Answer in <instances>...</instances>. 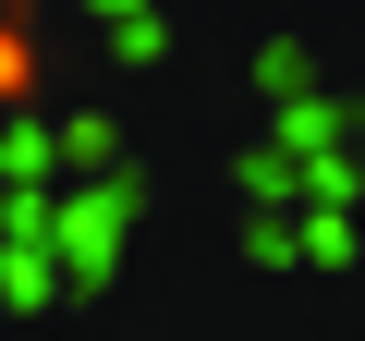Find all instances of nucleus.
Returning <instances> with one entry per match:
<instances>
[{
  "instance_id": "obj_1",
  "label": "nucleus",
  "mask_w": 365,
  "mask_h": 341,
  "mask_svg": "<svg viewBox=\"0 0 365 341\" xmlns=\"http://www.w3.org/2000/svg\"><path fill=\"white\" fill-rule=\"evenodd\" d=\"M37 86V37H25V13L0 0V98H25Z\"/></svg>"
}]
</instances>
